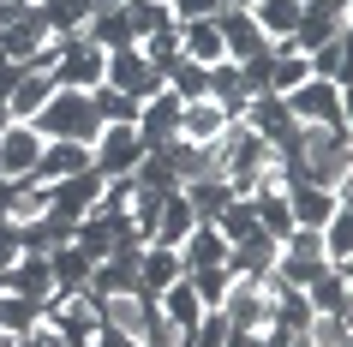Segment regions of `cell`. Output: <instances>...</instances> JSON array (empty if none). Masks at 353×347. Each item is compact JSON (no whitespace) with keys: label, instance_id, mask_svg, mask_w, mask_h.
<instances>
[{"label":"cell","instance_id":"e575fe53","mask_svg":"<svg viewBox=\"0 0 353 347\" xmlns=\"http://www.w3.org/2000/svg\"><path fill=\"white\" fill-rule=\"evenodd\" d=\"M126 24H132V37L144 42V37H156V30H168L174 12H168V0H126Z\"/></svg>","mask_w":353,"mask_h":347},{"label":"cell","instance_id":"ffe728a7","mask_svg":"<svg viewBox=\"0 0 353 347\" xmlns=\"http://www.w3.org/2000/svg\"><path fill=\"white\" fill-rule=\"evenodd\" d=\"M198 228V216H192V204H186V192L174 186L162 198V216H156V234H150V246H168V252H180V239Z\"/></svg>","mask_w":353,"mask_h":347},{"label":"cell","instance_id":"74e56055","mask_svg":"<svg viewBox=\"0 0 353 347\" xmlns=\"http://www.w3.org/2000/svg\"><path fill=\"white\" fill-rule=\"evenodd\" d=\"M37 324H42V306H37V299H24V293H0V329L30 335Z\"/></svg>","mask_w":353,"mask_h":347},{"label":"cell","instance_id":"d6a6232c","mask_svg":"<svg viewBox=\"0 0 353 347\" xmlns=\"http://www.w3.org/2000/svg\"><path fill=\"white\" fill-rule=\"evenodd\" d=\"M305 66H312V78H323V84H347V37H330L323 48H312Z\"/></svg>","mask_w":353,"mask_h":347},{"label":"cell","instance_id":"c3c4849f","mask_svg":"<svg viewBox=\"0 0 353 347\" xmlns=\"http://www.w3.org/2000/svg\"><path fill=\"white\" fill-rule=\"evenodd\" d=\"M0 347H24V335H12V329H0Z\"/></svg>","mask_w":353,"mask_h":347},{"label":"cell","instance_id":"f546056e","mask_svg":"<svg viewBox=\"0 0 353 347\" xmlns=\"http://www.w3.org/2000/svg\"><path fill=\"white\" fill-rule=\"evenodd\" d=\"M180 192H186V204H192V216H198V221H216L228 210V198H234L222 174H198V180H186Z\"/></svg>","mask_w":353,"mask_h":347},{"label":"cell","instance_id":"681fc988","mask_svg":"<svg viewBox=\"0 0 353 347\" xmlns=\"http://www.w3.org/2000/svg\"><path fill=\"white\" fill-rule=\"evenodd\" d=\"M6 126H12V114H6V102H0V132H6Z\"/></svg>","mask_w":353,"mask_h":347},{"label":"cell","instance_id":"9a60e30c","mask_svg":"<svg viewBox=\"0 0 353 347\" xmlns=\"http://www.w3.org/2000/svg\"><path fill=\"white\" fill-rule=\"evenodd\" d=\"M138 257H144L138 239L120 246V252H108V257L90 270V293H138Z\"/></svg>","mask_w":353,"mask_h":347},{"label":"cell","instance_id":"6da1fadb","mask_svg":"<svg viewBox=\"0 0 353 347\" xmlns=\"http://www.w3.org/2000/svg\"><path fill=\"white\" fill-rule=\"evenodd\" d=\"M30 126H37L42 144H84L90 150L96 138H102V120H96L90 90H54L37 114H30Z\"/></svg>","mask_w":353,"mask_h":347},{"label":"cell","instance_id":"4dcf8cb0","mask_svg":"<svg viewBox=\"0 0 353 347\" xmlns=\"http://www.w3.org/2000/svg\"><path fill=\"white\" fill-rule=\"evenodd\" d=\"M299 6H305V0H258V6H245V12L258 19V30L270 37V48H276V42H288V37H294Z\"/></svg>","mask_w":353,"mask_h":347},{"label":"cell","instance_id":"d590c367","mask_svg":"<svg viewBox=\"0 0 353 347\" xmlns=\"http://www.w3.org/2000/svg\"><path fill=\"white\" fill-rule=\"evenodd\" d=\"M90 102H96V120H102V126H138V102H132V96L108 90V84H96Z\"/></svg>","mask_w":353,"mask_h":347},{"label":"cell","instance_id":"cb8c5ba5","mask_svg":"<svg viewBox=\"0 0 353 347\" xmlns=\"http://www.w3.org/2000/svg\"><path fill=\"white\" fill-rule=\"evenodd\" d=\"M210 264H228V239L216 234V221H198L180 239V270H210Z\"/></svg>","mask_w":353,"mask_h":347},{"label":"cell","instance_id":"3957f363","mask_svg":"<svg viewBox=\"0 0 353 347\" xmlns=\"http://www.w3.org/2000/svg\"><path fill=\"white\" fill-rule=\"evenodd\" d=\"M347 19H353L347 0H305V6H299L294 37L281 42V48H294V54H312V48H323L330 37H347Z\"/></svg>","mask_w":353,"mask_h":347},{"label":"cell","instance_id":"f907efd6","mask_svg":"<svg viewBox=\"0 0 353 347\" xmlns=\"http://www.w3.org/2000/svg\"><path fill=\"white\" fill-rule=\"evenodd\" d=\"M288 347H312V341H305V335H294V341H288Z\"/></svg>","mask_w":353,"mask_h":347},{"label":"cell","instance_id":"8d00e7d4","mask_svg":"<svg viewBox=\"0 0 353 347\" xmlns=\"http://www.w3.org/2000/svg\"><path fill=\"white\" fill-rule=\"evenodd\" d=\"M216 234L228 239V246H240V239L258 234V216H252V198H228V210L216 216Z\"/></svg>","mask_w":353,"mask_h":347},{"label":"cell","instance_id":"ab89813d","mask_svg":"<svg viewBox=\"0 0 353 347\" xmlns=\"http://www.w3.org/2000/svg\"><path fill=\"white\" fill-rule=\"evenodd\" d=\"M138 54H144L150 66H156V72L168 78V66H174V60H180V30H174V24H168V30H156V37H144V42H138Z\"/></svg>","mask_w":353,"mask_h":347},{"label":"cell","instance_id":"484cf974","mask_svg":"<svg viewBox=\"0 0 353 347\" xmlns=\"http://www.w3.org/2000/svg\"><path fill=\"white\" fill-rule=\"evenodd\" d=\"M180 252H168V246H144V257H138V293L144 299H156V293L168 288V281H180Z\"/></svg>","mask_w":353,"mask_h":347},{"label":"cell","instance_id":"d6986e66","mask_svg":"<svg viewBox=\"0 0 353 347\" xmlns=\"http://www.w3.org/2000/svg\"><path fill=\"white\" fill-rule=\"evenodd\" d=\"M228 132V114L216 108V102H186V108H180V144H198V150H210L216 144V138H222Z\"/></svg>","mask_w":353,"mask_h":347},{"label":"cell","instance_id":"2e32d148","mask_svg":"<svg viewBox=\"0 0 353 347\" xmlns=\"http://www.w3.org/2000/svg\"><path fill=\"white\" fill-rule=\"evenodd\" d=\"M156 306H162V317L174 324V347H186L192 329H198V317H204V306H198L192 281H186V275H180V281H168V288L156 293Z\"/></svg>","mask_w":353,"mask_h":347},{"label":"cell","instance_id":"f6af8a7d","mask_svg":"<svg viewBox=\"0 0 353 347\" xmlns=\"http://www.w3.org/2000/svg\"><path fill=\"white\" fill-rule=\"evenodd\" d=\"M24 19H37V0H0V30L6 24H24Z\"/></svg>","mask_w":353,"mask_h":347},{"label":"cell","instance_id":"4fadbf2b","mask_svg":"<svg viewBox=\"0 0 353 347\" xmlns=\"http://www.w3.org/2000/svg\"><path fill=\"white\" fill-rule=\"evenodd\" d=\"M37 156H42V138H37L30 120H12L0 132V180H30Z\"/></svg>","mask_w":353,"mask_h":347},{"label":"cell","instance_id":"7c38bea8","mask_svg":"<svg viewBox=\"0 0 353 347\" xmlns=\"http://www.w3.org/2000/svg\"><path fill=\"white\" fill-rule=\"evenodd\" d=\"M281 192H288V210H294V228H323V221L341 210V204L323 192V186H312L305 174H281Z\"/></svg>","mask_w":353,"mask_h":347},{"label":"cell","instance_id":"f1b7e54d","mask_svg":"<svg viewBox=\"0 0 353 347\" xmlns=\"http://www.w3.org/2000/svg\"><path fill=\"white\" fill-rule=\"evenodd\" d=\"M60 84L48 72H42V66H24V78H19V90L6 96V114H12V120H30V114L42 108V102H48V96H54Z\"/></svg>","mask_w":353,"mask_h":347},{"label":"cell","instance_id":"ba28073f","mask_svg":"<svg viewBox=\"0 0 353 347\" xmlns=\"http://www.w3.org/2000/svg\"><path fill=\"white\" fill-rule=\"evenodd\" d=\"M102 84H108V90H120V96H132V102H150V96L162 90V72H156L138 48H114L108 66H102Z\"/></svg>","mask_w":353,"mask_h":347},{"label":"cell","instance_id":"5bb4252c","mask_svg":"<svg viewBox=\"0 0 353 347\" xmlns=\"http://www.w3.org/2000/svg\"><path fill=\"white\" fill-rule=\"evenodd\" d=\"M6 281V293H24V299H37L42 311H48V299H54V270H48V252H24L12 270L0 275Z\"/></svg>","mask_w":353,"mask_h":347},{"label":"cell","instance_id":"8fae6325","mask_svg":"<svg viewBox=\"0 0 353 347\" xmlns=\"http://www.w3.org/2000/svg\"><path fill=\"white\" fill-rule=\"evenodd\" d=\"M180 108H186V102L168 90V84L150 96V102H138V138H144V150H162V144L180 138Z\"/></svg>","mask_w":353,"mask_h":347},{"label":"cell","instance_id":"5b68a950","mask_svg":"<svg viewBox=\"0 0 353 347\" xmlns=\"http://www.w3.org/2000/svg\"><path fill=\"white\" fill-rule=\"evenodd\" d=\"M144 156H150V150H144V138H138V126H102V138L90 144V168L102 174V180L138 174Z\"/></svg>","mask_w":353,"mask_h":347},{"label":"cell","instance_id":"83f0119b","mask_svg":"<svg viewBox=\"0 0 353 347\" xmlns=\"http://www.w3.org/2000/svg\"><path fill=\"white\" fill-rule=\"evenodd\" d=\"M174 30H180V60H192V66H216V60H228L216 19H204V24H174Z\"/></svg>","mask_w":353,"mask_h":347},{"label":"cell","instance_id":"7bdbcfd3","mask_svg":"<svg viewBox=\"0 0 353 347\" xmlns=\"http://www.w3.org/2000/svg\"><path fill=\"white\" fill-rule=\"evenodd\" d=\"M228 0H168V12H174V24H204V19H216Z\"/></svg>","mask_w":353,"mask_h":347},{"label":"cell","instance_id":"52a82bcc","mask_svg":"<svg viewBox=\"0 0 353 347\" xmlns=\"http://www.w3.org/2000/svg\"><path fill=\"white\" fill-rule=\"evenodd\" d=\"M42 324L54 329L66 347H90L96 329H102V317H96V299H90V293H66V299H48Z\"/></svg>","mask_w":353,"mask_h":347},{"label":"cell","instance_id":"b9f144b4","mask_svg":"<svg viewBox=\"0 0 353 347\" xmlns=\"http://www.w3.org/2000/svg\"><path fill=\"white\" fill-rule=\"evenodd\" d=\"M228 335H234V329H228L222 306H216V311H204V317H198V329H192L186 347H228Z\"/></svg>","mask_w":353,"mask_h":347},{"label":"cell","instance_id":"7dc6e473","mask_svg":"<svg viewBox=\"0 0 353 347\" xmlns=\"http://www.w3.org/2000/svg\"><path fill=\"white\" fill-rule=\"evenodd\" d=\"M114 6H126V0H90V12H114Z\"/></svg>","mask_w":353,"mask_h":347},{"label":"cell","instance_id":"836d02e7","mask_svg":"<svg viewBox=\"0 0 353 347\" xmlns=\"http://www.w3.org/2000/svg\"><path fill=\"white\" fill-rule=\"evenodd\" d=\"M162 84H168L174 96H180V102H204V96H210V66H192V60H174Z\"/></svg>","mask_w":353,"mask_h":347},{"label":"cell","instance_id":"8992f818","mask_svg":"<svg viewBox=\"0 0 353 347\" xmlns=\"http://www.w3.org/2000/svg\"><path fill=\"white\" fill-rule=\"evenodd\" d=\"M102 66H108V54H102L96 42L72 37V42H60V54H54V66H48V78H54L60 90H96V84H102Z\"/></svg>","mask_w":353,"mask_h":347},{"label":"cell","instance_id":"7a4b0ae2","mask_svg":"<svg viewBox=\"0 0 353 347\" xmlns=\"http://www.w3.org/2000/svg\"><path fill=\"white\" fill-rule=\"evenodd\" d=\"M288 114H294L299 126H353L347 120V84H323V78H305L299 90L281 96Z\"/></svg>","mask_w":353,"mask_h":347},{"label":"cell","instance_id":"7402d4cb","mask_svg":"<svg viewBox=\"0 0 353 347\" xmlns=\"http://www.w3.org/2000/svg\"><path fill=\"white\" fill-rule=\"evenodd\" d=\"M48 270H54V299H66V293H84V288H90V270H96V264L66 239V246L48 252Z\"/></svg>","mask_w":353,"mask_h":347},{"label":"cell","instance_id":"1f68e13d","mask_svg":"<svg viewBox=\"0 0 353 347\" xmlns=\"http://www.w3.org/2000/svg\"><path fill=\"white\" fill-rule=\"evenodd\" d=\"M317 239H323V264H330V270H347L353 264V210H335V216L317 228Z\"/></svg>","mask_w":353,"mask_h":347},{"label":"cell","instance_id":"e0dca14e","mask_svg":"<svg viewBox=\"0 0 353 347\" xmlns=\"http://www.w3.org/2000/svg\"><path fill=\"white\" fill-rule=\"evenodd\" d=\"M305 306H312V317H353V281L347 270H323L305 288Z\"/></svg>","mask_w":353,"mask_h":347},{"label":"cell","instance_id":"30bf717a","mask_svg":"<svg viewBox=\"0 0 353 347\" xmlns=\"http://www.w3.org/2000/svg\"><path fill=\"white\" fill-rule=\"evenodd\" d=\"M216 30H222V54L234 60V66L270 54V37L258 30V19H252L245 6H222V12H216Z\"/></svg>","mask_w":353,"mask_h":347},{"label":"cell","instance_id":"4316f807","mask_svg":"<svg viewBox=\"0 0 353 347\" xmlns=\"http://www.w3.org/2000/svg\"><path fill=\"white\" fill-rule=\"evenodd\" d=\"M37 12H42V24H48L54 42H72L90 24V0H37Z\"/></svg>","mask_w":353,"mask_h":347},{"label":"cell","instance_id":"277c9868","mask_svg":"<svg viewBox=\"0 0 353 347\" xmlns=\"http://www.w3.org/2000/svg\"><path fill=\"white\" fill-rule=\"evenodd\" d=\"M222 317L234 335H258V329H270V275L263 281H252V275H234L222 293Z\"/></svg>","mask_w":353,"mask_h":347},{"label":"cell","instance_id":"bcb514c9","mask_svg":"<svg viewBox=\"0 0 353 347\" xmlns=\"http://www.w3.org/2000/svg\"><path fill=\"white\" fill-rule=\"evenodd\" d=\"M19 78H24V66H19V60H6V54H0V102H6V96L19 90Z\"/></svg>","mask_w":353,"mask_h":347},{"label":"cell","instance_id":"ee69618b","mask_svg":"<svg viewBox=\"0 0 353 347\" xmlns=\"http://www.w3.org/2000/svg\"><path fill=\"white\" fill-rule=\"evenodd\" d=\"M24 257V239H19V221L12 216H0V275L12 270V264H19Z\"/></svg>","mask_w":353,"mask_h":347},{"label":"cell","instance_id":"d4e9b609","mask_svg":"<svg viewBox=\"0 0 353 347\" xmlns=\"http://www.w3.org/2000/svg\"><path fill=\"white\" fill-rule=\"evenodd\" d=\"M270 270H276V239H270V234H252V239H240V246H228V275H252V281H263Z\"/></svg>","mask_w":353,"mask_h":347},{"label":"cell","instance_id":"ac0fdd59","mask_svg":"<svg viewBox=\"0 0 353 347\" xmlns=\"http://www.w3.org/2000/svg\"><path fill=\"white\" fill-rule=\"evenodd\" d=\"M84 168H90V150H84V144H42L37 168H30V180H37V186H54V180L84 174Z\"/></svg>","mask_w":353,"mask_h":347},{"label":"cell","instance_id":"60d3db41","mask_svg":"<svg viewBox=\"0 0 353 347\" xmlns=\"http://www.w3.org/2000/svg\"><path fill=\"white\" fill-rule=\"evenodd\" d=\"M305 341L312 347H353V317H312Z\"/></svg>","mask_w":353,"mask_h":347},{"label":"cell","instance_id":"603a6c76","mask_svg":"<svg viewBox=\"0 0 353 347\" xmlns=\"http://www.w3.org/2000/svg\"><path fill=\"white\" fill-rule=\"evenodd\" d=\"M210 102H216L228 120H240V114H245L252 90H245V78H240V66H234V60H216V66H210Z\"/></svg>","mask_w":353,"mask_h":347},{"label":"cell","instance_id":"f35d334b","mask_svg":"<svg viewBox=\"0 0 353 347\" xmlns=\"http://www.w3.org/2000/svg\"><path fill=\"white\" fill-rule=\"evenodd\" d=\"M186 281H192V293H198V306H204V311H216L234 275H228V264H210V270H186Z\"/></svg>","mask_w":353,"mask_h":347},{"label":"cell","instance_id":"9c48e42d","mask_svg":"<svg viewBox=\"0 0 353 347\" xmlns=\"http://www.w3.org/2000/svg\"><path fill=\"white\" fill-rule=\"evenodd\" d=\"M132 239H138V234H132V221H126V216H108V210H90V216L72 228V246L90 257V264H102L108 252L132 246ZM138 246H144V239H138Z\"/></svg>","mask_w":353,"mask_h":347},{"label":"cell","instance_id":"44dd1931","mask_svg":"<svg viewBox=\"0 0 353 347\" xmlns=\"http://www.w3.org/2000/svg\"><path fill=\"white\" fill-rule=\"evenodd\" d=\"M312 78V66H305V54H294V48H270V60H263V96H288V90H299Z\"/></svg>","mask_w":353,"mask_h":347}]
</instances>
